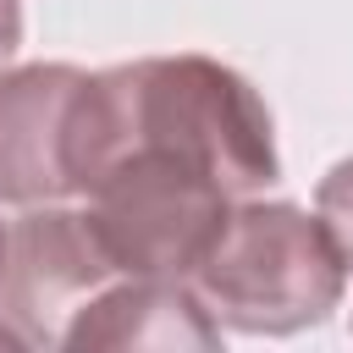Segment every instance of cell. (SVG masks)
I'll return each mask as SVG.
<instances>
[{"label": "cell", "instance_id": "6da1fadb", "mask_svg": "<svg viewBox=\"0 0 353 353\" xmlns=\"http://www.w3.org/2000/svg\"><path fill=\"white\" fill-rule=\"evenodd\" d=\"M143 143L199 160L232 199H254L281 176L270 105L243 72L210 55H149L88 72L72 116L77 199L110 160Z\"/></svg>", "mask_w": 353, "mask_h": 353}, {"label": "cell", "instance_id": "7a4b0ae2", "mask_svg": "<svg viewBox=\"0 0 353 353\" xmlns=\"http://www.w3.org/2000/svg\"><path fill=\"white\" fill-rule=\"evenodd\" d=\"M347 254L331 226L281 199H237L188 276L204 309L248 336H292L347 298Z\"/></svg>", "mask_w": 353, "mask_h": 353}, {"label": "cell", "instance_id": "3957f363", "mask_svg": "<svg viewBox=\"0 0 353 353\" xmlns=\"http://www.w3.org/2000/svg\"><path fill=\"white\" fill-rule=\"evenodd\" d=\"M232 204L237 199L199 160L154 143L110 160L83 193V210L116 276H165V281H188L199 270Z\"/></svg>", "mask_w": 353, "mask_h": 353}, {"label": "cell", "instance_id": "277c9868", "mask_svg": "<svg viewBox=\"0 0 353 353\" xmlns=\"http://www.w3.org/2000/svg\"><path fill=\"white\" fill-rule=\"evenodd\" d=\"M116 281V265L88 221L72 204H28L6 226L0 248V320L22 336V347H61L66 320Z\"/></svg>", "mask_w": 353, "mask_h": 353}, {"label": "cell", "instance_id": "5b68a950", "mask_svg": "<svg viewBox=\"0 0 353 353\" xmlns=\"http://www.w3.org/2000/svg\"><path fill=\"white\" fill-rule=\"evenodd\" d=\"M88 72L66 61H33L0 72V199L55 204L77 199L72 182V116Z\"/></svg>", "mask_w": 353, "mask_h": 353}, {"label": "cell", "instance_id": "8992f818", "mask_svg": "<svg viewBox=\"0 0 353 353\" xmlns=\"http://www.w3.org/2000/svg\"><path fill=\"white\" fill-rule=\"evenodd\" d=\"M61 347L94 353V347H154V353H215L221 320L204 309L193 281L165 276H116L99 287L61 331Z\"/></svg>", "mask_w": 353, "mask_h": 353}, {"label": "cell", "instance_id": "52a82bcc", "mask_svg": "<svg viewBox=\"0 0 353 353\" xmlns=\"http://www.w3.org/2000/svg\"><path fill=\"white\" fill-rule=\"evenodd\" d=\"M314 215L331 226V237L342 243V254H347V265H353V154L336 160V165L320 176V188H314Z\"/></svg>", "mask_w": 353, "mask_h": 353}, {"label": "cell", "instance_id": "ba28073f", "mask_svg": "<svg viewBox=\"0 0 353 353\" xmlns=\"http://www.w3.org/2000/svg\"><path fill=\"white\" fill-rule=\"evenodd\" d=\"M22 44V0H0V61H11Z\"/></svg>", "mask_w": 353, "mask_h": 353}, {"label": "cell", "instance_id": "9c48e42d", "mask_svg": "<svg viewBox=\"0 0 353 353\" xmlns=\"http://www.w3.org/2000/svg\"><path fill=\"white\" fill-rule=\"evenodd\" d=\"M0 248H6V221H0Z\"/></svg>", "mask_w": 353, "mask_h": 353}]
</instances>
